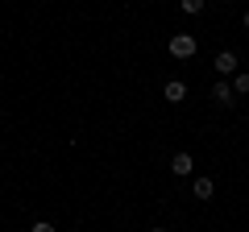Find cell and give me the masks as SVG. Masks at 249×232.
Returning <instances> with one entry per match:
<instances>
[{
  "label": "cell",
  "instance_id": "obj_1",
  "mask_svg": "<svg viewBox=\"0 0 249 232\" xmlns=\"http://www.w3.org/2000/svg\"><path fill=\"white\" fill-rule=\"evenodd\" d=\"M166 50L175 54V58H196L199 42H196V33H175V37L166 42Z\"/></svg>",
  "mask_w": 249,
  "mask_h": 232
},
{
  "label": "cell",
  "instance_id": "obj_2",
  "mask_svg": "<svg viewBox=\"0 0 249 232\" xmlns=\"http://www.w3.org/2000/svg\"><path fill=\"white\" fill-rule=\"evenodd\" d=\"M216 75H220V79H232V75H237L241 71V58H237V54H232V50H220V54H216Z\"/></svg>",
  "mask_w": 249,
  "mask_h": 232
},
{
  "label": "cell",
  "instance_id": "obj_3",
  "mask_svg": "<svg viewBox=\"0 0 249 232\" xmlns=\"http://www.w3.org/2000/svg\"><path fill=\"white\" fill-rule=\"evenodd\" d=\"M212 99H216L220 108H232V104H237V91H232V83H229V79H216V83H212Z\"/></svg>",
  "mask_w": 249,
  "mask_h": 232
},
{
  "label": "cell",
  "instance_id": "obj_4",
  "mask_svg": "<svg viewBox=\"0 0 249 232\" xmlns=\"http://www.w3.org/2000/svg\"><path fill=\"white\" fill-rule=\"evenodd\" d=\"M170 170H175L178 179H183V174H191V170H196V158H191V153H187V149H178L175 158H170Z\"/></svg>",
  "mask_w": 249,
  "mask_h": 232
},
{
  "label": "cell",
  "instance_id": "obj_5",
  "mask_svg": "<svg viewBox=\"0 0 249 232\" xmlns=\"http://www.w3.org/2000/svg\"><path fill=\"white\" fill-rule=\"evenodd\" d=\"M162 96H166L170 104H183V99H187V83L183 79H170L166 87H162Z\"/></svg>",
  "mask_w": 249,
  "mask_h": 232
},
{
  "label": "cell",
  "instance_id": "obj_6",
  "mask_svg": "<svg viewBox=\"0 0 249 232\" xmlns=\"http://www.w3.org/2000/svg\"><path fill=\"white\" fill-rule=\"evenodd\" d=\"M191 191H196V199H212L216 195V182L212 179H196V182H191Z\"/></svg>",
  "mask_w": 249,
  "mask_h": 232
},
{
  "label": "cell",
  "instance_id": "obj_7",
  "mask_svg": "<svg viewBox=\"0 0 249 232\" xmlns=\"http://www.w3.org/2000/svg\"><path fill=\"white\" fill-rule=\"evenodd\" d=\"M229 83H232V91H237V96H249V71H237Z\"/></svg>",
  "mask_w": 249,
  "mask_h": 232
},
{
  "label": "cell",
  "instance_id": "obj_8",
  "mask_svg": "<svg viewBox=\"0 0 249 232\" xmlns=\"http://www.w3.org/2000/svg\"><path fill=\"white\" fill-rule=\"evenodd\" d=\"M204 4H208V0H183V13L196 17V13H204Z\"/></svg>",
  "mask_w": 249,
  "mask_h": 232
},
{
  "label": "cell",
  "instance_id": "obj_9",
  "mask_svg": "<svg viewBox=\"0 0 249 232\" xmlns=\"http://www.w3.org/2000/svg\"><path fill=\"white\" fill-rule=\"evenodd\" d=\"M29 232H54V224H50V220H37V224H34Z\"/></svg>",
  "mask_w": 249,
  "mask_h": 232
},
{
  "label": "cell",
  "instance_id": "obj_10",
  "mask_svg": "<svg viewBox=\"0 0 249 232\" xmlns=\"http://www.w3.org/2000/svg\"><path fill=\"white\" fill-rule=\"evenodd\" d=\"M241 25H245V29H249V9H245V13H241Z\"/></svg>",
  "mask_w": 249,
  "mask_h": 232
},
{
  "label": "cell",
  "instance_id": "obj_11",
  "mask_svg": "<svg viewBox=\"0 0 249 232\" xmlns=\"http://www.w3.org/2000/svg\"><path fill=\"white\" fill-rule=\"evenodd\" d=\"M150 232H166V228H150Z\"/></svg>",
  "mask_w": 249,
  "mask_h": 232
}]
</instances>
